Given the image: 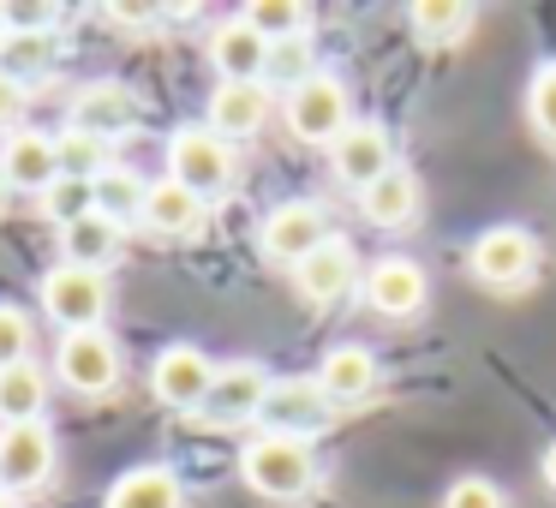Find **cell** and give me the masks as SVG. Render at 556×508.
Here are the masks:
<instances>
[{
    "instance_id": "6da1fadb",
    "label": "cell",
    "mask_w": 556,
    "mask_h": 508,
    "mask_svg": "<svg viewBox=\"0 0 556 508\" xmlns=\"http://www.w3.org/2000/svg\"><path fill=\"white\" fill-rule=\"evenodd\" d=\"M240 479L252 484L264 503H300L317 484V455H312V443H288V436L257 431L252 443L240 448Z\"/></svg>"
},
{
    "instance_id": "7a4b0ae2",
    "label": "cell",
    "mask_w": 556,
    "mask_h": 508,
    "mask_svg": "<svg viewBox=\"0 0 556 508\" xmlns=\"http://www.w3.org/2000/svg\"><path fill=\"white\" fill-rule=\"evenodd\" d=\"M168 180H180L186 192L210 198H228L233 192V150L228 138H216L210 126H180L168 138Z\"/></svg>"
},
{
    "instance_id": "3957f363",
    "label": "cell",
    "mask_w": 556,
    "mask_h": 508,
    "mask_svg": "<svg viewBox=\"0 0 556 508\" xmlns=\"http://www.w3.org/2000/svg\"><path fill=\"white\" fill-rule=\"evenodd\" d=\"M329 419H336V407L324 401L317 377H281V383H269V395H264L257 431L288 436V443H312L317 431H329Z\"/></svg>"
},
{
    "instance_id": "277c9868",
    "label": "cell",
    "mask_w": 556,
    "mask_h": 508,
    "mask_svg": "<svg viewBox=\"0 0 556 508\" xmlns=\"http://www.w3.org/2000/svg\"><path fill=\"white\" fill-rule=\"evenodd\" d=\"M42 317L49 323H61L66 335H78V329H102V312H109V276H97V269H73V264H54L49 276H42Z\"/></svg>"
},
{
    "instance_id": "5b68a950",
    "label": "cell",
    "mask_w": 556,
    "mask_h": 508,
    "mask_svg": "<svg viewBox=\"0 0 556 508\" xmlns=\"http://www.w3.org/2000/svg\"><path fill=\"white\" fill-rule=\"evenodd\" d=\"M329 240H336V233H329V209L305 204V198L276 204L264 221H257V252H264L269 264H288V269H300L305 257H312L317 245H329Z\"/></svg>"
},
{
    "instance_id": "8992f818",
    "label": "cell",
    "mask_w": 556,
    "mask_h": 508,
    "mask_svg": "<svg viewBox=\"0 0 556 508\" xmlns=\"http://www.w3.org/2000/svg\"><path fill=\"white\" fill-rule=\"evenodd\" d=\"M467 264L491 293H520L532 281V269H539V240H532L527 228H508L503 221V228H484L479 240H472Z\"/></svg>"
},
{
    "instance_id": "52a82bcc",
    "label": "cell",
    "mask_w": 556,
    "mask_h": 508,
    "mask_svg": "<svg viewBox=\"0 0 556 508\" xmlns=\"http://www.w3.org/2000/svg\"><path fill=\"white\" fill-rule=\"evenodd\" d=\"M216 371H222V365L210 359L204 347L174 341V347H162L156 365H150V389H156V401H162V407H174V412H204L210 389H216Z\"/></svg>"
},
{
    "instance_id": "ba28073f",
    "label": "cell",
    "mask_w": 556,
    "mask_h": 508,
    "mask_svg": "<svg viewBox=\"0 0 556 508\" xmlns=\"http://www.w3.org/2000/svg\"><path fill=\"white\" fill-rule=\"evenodd\" d=\"M54 377H61L73 395H109L121 383V347H114L109 329H78V335H61L54 347Z\"/></svg>"
},
{
    "instance_id": "9c48e42d",
    "label": "cell",
    "mask_w": 556,
    "mask_h": 508,
    "mask_svg": "<svg viewBox=\"0 0 556 508\" xmlns=\"http://www.w3.org/2000/svg\"><path fill=\"white\" fill-rule=\"evenodd\" d=\"M281 120H288V132L300 138V144H336V138L353 126L348 90H341L329 73H317L312 85H300L288 102H281Z\"/></svg>"
},
{
    "instance_id": "30bf717a",
    "label": "cell",
    "mask_w": 556,
    "mask_h": 508,
    "mask_svg": "<svg viewBox=\"0 0 556 508\" xmlns=\"http://www.w3.org/2000/svg\"><path fill=\"white\" fill-rule=\"evenodd\" d=\"M54 479V431L49 424H0V491L25 496Z\"/></svg>"
},
{
    "instance_id": "8fae6325",
    "label": "cell",
    "mask_w": 556,
    "mask_h": 508,
    "mask_svg": "<svg viewBox=\"0 0 556 508\" xmlns=\"http://www.w3.org/2000/svg\"><path fill=\"white\" fill-rule=\"evenodd\" d=\"M264 395H269V371H264V365H252V359L222 365V371H216V389H210V401H204V424H216V431L257 424Z\"/></svg>"
},
{
    "instance_id": "7c38bea8",
    "label": "cell",
    "mask_w": 556,
    "mask_h": 508,
    "mask_svg": "<svg viewBox=\"0 0 556 508\" xmlns=\"http://www.w3.org/2000/svg\"><path fill=\"white\" fill-rule=\"evenodd\" d=\"M138 97L121 85V78H97V85H85L73 97V109H66V120H73V132H90L102 138V144H114V138H126L138 126Z\"/></svg>"
},
{
    "instance_id": "4fadbf2b",
    "label": "cell",
    "mask_w": 556,
    "mask_h": 508,
    "mask_svg": "<svg viewBox=\"0 0 556 508\" xmlns=\"http://www.w3.org/2000/svg\"><path fill=\"white\" fill-rule=\"evenodd\" d=\"M329 168H336L341 186L365 192L371 180H383V174L395 168V144H389V132L377 120H353L348 132L329 144Z\"/></svg>"
},
{
    "instance_id": "5bb4252c",
    "label": "cell",
    "mask_w": 556,
    "mask_h": 508,
    "mask_svg": "<svg viewBox=\"0 0 556 508\" xmlns=\"http://www.w3.org/2000/svg\"><path fill=\"white\" fill-rule=\"evenodd\" d=\"M359 293L377 317H413L425 305V293H431V281H425V269L413 264V257H377V264L365 269Z\"/></svg>"
},
{
    "instance_id": "9a60e30c",
    "label": "cell",
    "mask_w": 556,
    "mask_h": 508,
    "mask_svg": "<svg viewBox=\"0 0 556 508\" xmlns=\"http://www.w3.org/2000/svg\"><path fill=\"white\" fill-rule=\"evenodd\" d=\"M293 281H300V300L336 305L341 293H353L365 281V269H359V252H353L348 240H329V245H317V252L293 269Z\"/></svg>"
},
{
    "instance_id": "2e32d148",
    "label": "cell",
    "mask_w": 556,
    "mask_h": 508,
    "mask_svg": "<svg viewBox=\"0 0 556 508\" xmlns=\"http://www.w3.org/2000/svg\"><path fill=\"white\" fill-rule=\"evenodd\" d=\"M0 174H7V186L42 198L61 180V144H54V132H13L7 150H0Z\"/></svg>"
},
{
    "instance_id": "e0dca14e",
    "label": "cell",
    "mask_w": 556,
    "mask_h": 508,
    "mask_svg": "<svg viewBox=\"0 0 556 508\" xmlns=\"http://www.w3.org/2000/svg\"><path fill=\"white\" fill-rule=\"evenodd\" d=\"M210 61H216L222 85H264V66H269V42L257 37L245 18H228V25L210 37Z\"/></svg>"
},
{
    "instance_id": "ac0fdd59",
    "label": "cell",
    "mask_w": 556,
    "mask_h": 508,
    "mask_svg": "<svg viewBox=\"0 0 556 508\" xmlns=\"http://www.w3.org/2000/svg\"><path fill=\"white\" fill-rule=\"evenodd\" d=\"M317 389H324L329 407H359L377 389V359L365 347H353V341H341V347H329L324 365H317Z\"/></svg>"
},
{
    "instance_id": "d6986e66",
    "label": "cell",
    "mask_w": 556,
    "mask_h": 508,
    "mask_svg": "<svg viewBox=\"0 0 556 508\" xmlns=\"http://www.w3.org/2000/svg\"><path fill=\"white\" fill-rule=\"evenodd\" d=\"M144 221L156 240H192L198 228H204V198L198 192H186L180 180H150V192H144Z\"/></svg>"
},
{
    "instance_id": "ffe728a7",
    "label": "cell",
    "mask_w": 556,
    "mask_h": 508,
    "mask_svg": "<svg viewBox=\"0 0 556 508\" xmlns=\"http://www.w3.org/2000/svg\"><path fill=\"white\" fill-rule=\"evenodd\" d=\"M269 120V90L264 85H216L210 90V132L216 138H257Z\"/></svg>"
},
{
    "instance_id": "44dd1931",
    "label": "cell",
    "mask_w": 556,
    "mask_h": 508,
    "mask_svg": "<svg viewBox=\"0 0 556 508\" xmlns=\"http://www.w3.org/2000/svg\"><path fill=\"white\" fill-rule=\"evenodd\" d=\"M359 216L371 221V228H407V221L419 216V180H413L407 168H389L383 180H371L359 192Z\"/></svg>"
},
{
    "instance_id": "7402d4cb",
    "label": "cell",
    "mask_w": 556,
    "mask_h": 508,
    "mask_svg": "<svg viewBox=\"0 0 556 508\" xmlns=\"http://www.w3.org/2000/svg\"><path fill=\"white\" fill-rule=\"evenodd\" d=\"M54 61H61V42H54V30H7L0 37V73L13 78V85H37V78L54 73Z\"/></svg>"
},
{
    "instance_id": "603a6c76",
    "label": "cell",
    "mask_w": 556,
    "mask_h": 508,
    "mask_svg": "<svg viewBox=\"0 0 556 508\" xmlns=\"http://www.w3.org/2000/svg\"><path fill=\"white\" fill-rule=\"evenodd\" d=\"M102 508H186V491L168 467H132L109 484Z\"/></svg>"
},
{
    "instance_id": "cb8c5ba5",
    "label": "cell",
    "mask_w": 556,
    "mask_h": 508,
    "mask_svg": "<svg viewBox=\"0 0 556 508\" xmlns=\"http://www.w3.org/2000/svg\"><path fill=\"white\" fill-rule=\"evenodd\" d=\"M114 257H121V228L114 221H102L97 209H90L85 221H73V228H61V264L73 269H109Z\"/></svg>"
},
{
    "instance_id": "d4e9b609",
    "label": "cell",
    "mask_w": 556,
    "mask_h": 508,
    "mask_svg": "<svg viewBox=\"0 0 556 508\" xmlns=\"http://www.w3.org/2000/svg\"><path fill=\"white\" fill-rule=\"evenodd\" d=\"M49 407V371L37 359L0 371V424H37Z\"/></svg>"
},
{
    "instance_id": "484cf974",
    "label": "cell",
    "mask_w": 556,
    "mask_h": 508,
    "mask_svg": "<svg viewBox=\"0 0 556 508\" xmlns=\"http://www.w3.org/2000/svg\"><path fill=\"white\" fill-rule=\"evenodd\" d=\"M413 37L425 42V49H455L460 37L472 30V7H460V0H419L407 13Z\"/></svg>"
},
{
    "instance_id": "4316f807",
    "label": "cell",
    "mask_w": 556,
    "mask_h": 508,
    "mask_svg": "<svg viewBox=\"0 0 556 508\" xmlns=\"http://www.w3.org/2000/svg\"><path fill=\"white\" fill-rule=\"evenodd\" d=\"M144 192H150V180H138L132 168H109L97 180V216L114 221V228H126V221L144 216Z\"/></svg>"
},
{
    "instance_id": "83f0119b",
    "label": "cell",
    "mask_w": 556,
    "mask_h": 508,
    "mask_svg": "<svg viewBox=\"0 0 556 508\" xmlns=\"http://www.w3.org/2000/svg\"><path fill=\"white\" fill-rule=\"evenodd\" d=\"M264 78H269V90H300V85H312L317 78V49H312V37H293V42H269V66H264Z\"/></svg>"
},
{
    "instance_id": "f1b7e54d",
    "label": "cell",
    "mask_w": 556,
    "mask_h": 508,
    "mask_svg": "<svg viewBox=\"0 0 556 508\" xmlns=\"http://www.w3.org/2000/svg\"><path fill=\"white\" fill-rule=\"evenodd\" d=\"M54 144H61V180H90V186H97L102 174L114 168L109 144H102V138H90V132H73V126H66Z\"/></svg>"
},
{
    "instance_id": "f546056e",
    "label": "cell",
    "mask_w": 556,
    "mask_h": 508,
    "mask_svg": "<svg viewBox=\"0 0 556 508\" xmlns=\"http://www.w3.org/2000/svg\"><path fill=\"white\" fill-rule=\"evenodd\" d=\"M240 18L264 42H293V37H305V25H312V13H305V7H293V0H252Z\"/></svg>"
},
{
    "instance_id": "4dcf8cb0",
    "label": "cell",
    "mask_w": 556,
    "mask_h": 508,
    "mask_svg": "<svg viewBox=\"0 0 556 508\" xmlns=\"http://www.w3.org/2000/svg\"><path fill=\"white\" fill-rule=\"evenodd\" d=\"M90 209H97V186L90 180H54L49 192H42V216H49L54 228H73Z\"/></svg>"
},
{
    "instance_id": "1f68e13d",
    "label": "cell",
    "mask_w": 556,
    "mask_h": 508,
    "mask_svg": "<svg viewBox=\"0 0 556 508\" xmlns=\"http://www.w3.org/2000/svg\"><path fill=\"white\" fill-rule=\"evenodd\" d=\"M37 359V323H30L18 305H0V371Z\"/></svg>"
},
{
    "instance_id": "d6a6232c",
    "label": "cell",
    "mask_w": 556,
    "mask_h": 508,
    "mask_svg": "<svg viewBox=\"0 0 556 508\" xmlns=\"http://www.w3.org/2000/svg\"><path fill=\"white\" fill-rule=\"evenodd\" d=\"M527 120H532V132H539L544 144H556V61L532 73V85H527Z\"/></svg>"
},
{
    "instance_id": "836d02e7",
    "label": "cell",
    "mask_w": 556,
    "mask_h": 508,
    "mask_svg": "<svg viewBox=\"0 0 556 508\" xmlns=\"http://www.w3.org/2000/svg\"><path fill=\"white\" fill-rule=\"evenodd\" d=\"M443 508H508L503 491H496L491 479H455L443 496Z\"/></svg>"
},
{
    "instance_id": "e575fe53",
    "label": "cell",
    "mask_w": 556,
    "mask_h": 508,
    "mask_svg": "<svg viewBox=\"0 0 556 508\" xmlns=\"http://www.w3.org/2000/svg\"><path fill=\"white\" fill-rule=\"evenodd\" d=\"M25 97H30L25 85H13V78L0 73V132H7V126H18V120H25Z\"/></svg>"
},
{
    "instance_id": "d590c367",
    "label": "cell",
    "mask_w": 556,
    "mask_h": 508,
    "mask_svg": "<svg viewBox=\"0 0 556 508\" xmlns=\"http://www.w3.org/2000/svg\"><path fill=\"white\" fill-rule=\"evenodd\" d=\"M7 13V30H54L49 7H0Z\"/></svg>"
},
{
    "instance_id": "8d00e7d4",
    "label": "cell",
    "mask_w": 556,
    "mask_h": 508,
    "mask_svg": "<svg viewBox=\"0 0 556 508\" xmlns=\"http://www.w3.org/2000/svg\"><path fill=\"white\" fill-rule=\"evenodd\" d=\"M539 472H544V484H551V491H556V443H551V448H544V460H539Z\"/></svg>"
},
{
    "instance_id": "74e56055",
    "label": "cell",
    "mask_w": 556,
    "mask_h": 508,
    "mask_svg": "<svg viewBox=\"0 0 556 508\" xmlns=\"http://www.w3.org/2000/svg\"><path fill=\"white\" fill-rule=\"evenodd\" d=\"M7 192H13V186H7V174H0V204H7Z\"/></svg>"
},
{
    "instance_id": "f35d334b",
    "label": "cell",
    "mask_w": 556,
    "mask_h": 508,
    "mask_svg": "<svg viewBox=\"0 0 556 508\" xmlns=\"http://www.w3.org/2000/svg\"><path fill=\"white\" fill-rule=\"evenodd\" d=\"M0 508H13V496H7V491H0Z\"/></svg>"
},
{
    "instance_id": "ab89813d",
    "label": "cell",
    "mask_w": 556,
    "mask_h": 508,
    "mask_svg": "<svg viewBox=\"0 0 556 508\" xmlns=\"http://www.w3.org/2000/svg\"><path fill=\"white\" fill-rule=\"evenodd\" d=\"M0 37H7V13H0Z\"/></svg>"
}]
</instances>
